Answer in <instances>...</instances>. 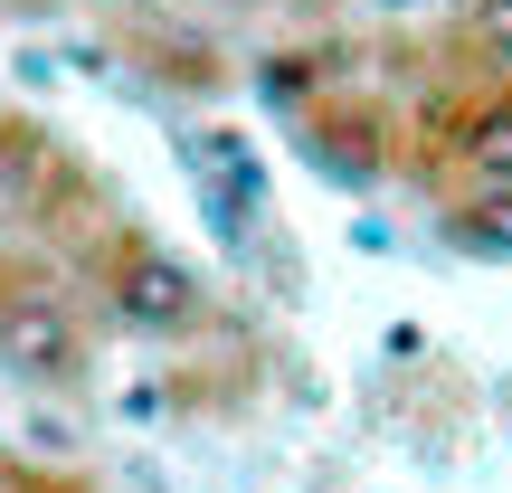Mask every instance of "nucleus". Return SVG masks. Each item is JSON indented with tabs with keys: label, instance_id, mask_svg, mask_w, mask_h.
Wrapping results in <instances>:
<instances>
[{
	"label": "nucleus",
	"instance_id": "nucleus-6",
	"mask_svg": "<svg viewBox=\"0 0 512 493\" xmlns=\"http://www.w3.org/2000/svg\"><path fill=\"white\" fill-rule=\"evenodd\" d=\"M190 10H238V0H190Z\"/></svg>",
	"mask_w": 512,
	"mask_h": 493
},
{
	"label": "nucleus",
	"instance_id": "nucleus-3",
	"mask_svg": "<svg viewBox=\"0 0 512 493\" xmlns=\"http://www.w3.org/2000/svg\"><path fill=\"white\" fill-rule=\"evenodd\" d=\"M456 162H465L475 190H512V86L484 95V105L456 124Z\"/></svg>",
	"mask_w": 512,
	"mask_h": 493
},
{
	"label": "nucleus",
	"instance_id": "nucleus-4",
	"mask_svg": "<svg viewBox=\"0 0 512 493\" xmlns=\"http://www.w3.org/2000/svg\"><path fill=\"white\" fill-rule=\"evenodd\" d=\"M465 247H512V190H475V209H456Z\"/></svg>",
	"mask_w": 512,
	"mask_h": 493
},
{
	"label": "nucleus",
	"instance_id": "nucleus-1",
	"mask_svg": "<svg viewBox=\"0 0 512 493\" xmlns=\"http://www.w3.org/2000/svg\"><path fill=\"white\" fill-rule=\"evenodd\" d=\"M105 313L124 332H143V342H171V332H190L209 313V285H200L190 256L133 238V247H114V266H105Z\"/></svg>",
	"mask_w": 512,
	"mask_h": 493
},
{
	"label": "nucleus",
	"instance_id": "nucleus-5",
	"mask_svg": "<svg viewBox=\"0 0 512 493\" xmlns=\"http://www.w3.org/2000/svg\"><path fill=\"white\" fill-rule=\"evenodd\" d=\"M465 38H475V57H484V67H512V0H475Z\"/></svg>",
	"mask_w": 512,
	"mask_h": 493
},
{
	"label": "nucleus",
	"instance_id": "nucleus-2",
	"mask_svg": "<svg viewBox=\"0 0 512 493\" xmlns=\"http://www.w3.org/2000/svg\"><path fill=\"white\" fill-rule=\"evenodd\" d=\"M0 361H10L19 380H76V361H86V332H76L67 304L29 294V304H0Z\"/></svg>",
	"mask_w": 512,
	"mask_h": 493
}]
</instances>
